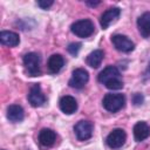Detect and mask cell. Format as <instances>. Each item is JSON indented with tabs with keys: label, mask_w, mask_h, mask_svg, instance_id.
Wrapping results in <instances>:
<instances>
[{
	"label": "cell",
	"mask_w": 150,
	"mask_h": 150,
	"mask_svg": "<svg viewBox=\"0 0 150 150\" xmlns=\"http://www.w3.org/2000/svg\"><path fill=\"white\" fill-rule=\"evenodd\" d=\"M52 5H53V1H52V0H46V1L40 0V1H38V6L41 7L42 9H47V8H49Z\"/></svg>",
	"instance_id": "obj_21"
},
{
	"label": "cell",
	"mask_w": 150,
	"mask_h": 150,
	"mask_svg": "<svg viewBox=\"0 0 150 150\" xmlns=\"http://www.w3.org/2000/svg\"><path fill=\"white\" fill-rule=\"evenodd\" d=\"M137 27L143 38L150 36V12H145L138 18Z\"/></svg>",
	"instance_id": "obj_13"
},
{
	"label": "cell",
	"mask_w": 150,
	"mask_h": 150,
	"mask_svg": "<svg viewBox=\"0 0 150 150\" xmlns=\"http://www.w3.org/2000/svg\"><path fill=\"white\" fill-rule=\"evenodd\" d=\"M125 139H127V135H125V131L123 129H114L107 137V144L109 148L111 149H118L121 148L124 143H125Z\"/></svg>",
	"instance_id": "obj_5"
},
{
	"label": "cell",
	"mask_w": 150,
	"mask_h": 150,
	"mask_svg": "<svg viewBox=\"0 0 150 150\" xmlns=\"http://www.w3.org/2000/svg\"><path fill=\"white\" fill-rule=\"evenodd\" d=\"M121 14V9L118 7H111L109 9H107L102 15H101V19H100V23H101V27L103 29H107L112 22H115L118 16Z\"/></svg>",
	"instance_id": "obj_9"
},
{
	"label": "cell",
	"mask_w": 150,
	"mask_h": 150,
	"mask_svg": "<svg viewBox=\"0 0 150 150\" xmlns=\"http://www.w3.org/2000/svg\"><path fill=\"white\" fill-rule=\"evenodd\" d=\"M98 4H100V1H94V2L93 1L91 2L90 1H87V5H89V6H97Z\"/></svg>",
	"instance_id": "obj_22"
},
{
	"label": "cell",
	"mask_w": 150,
	"mask_h": 150,
	"mask_svg": "<svg viewBox=\"0 0 150 150\" xmlns=\"http://www.w3.org/2000/svg\"><path fill=\"white\" fill-rule=\"evenodd\" d=\"M103 56H104V54H103V52L101 49H96V50L91 52L87 56V63H88V66H90L91 68L100 67V64H101V62L103 60Z\"/></svg>",
	"instance_id": "obj_18"
},
{
	"label": "cell",
	"mask_w": 150,
	"mask_h": 150,
	"mask_svg": "<svg viewBox=\"0 0 150 150\" xmlns=\"http://www.w3.org/2000/svg\"><path fill=\"white\" fill-rule=\"evenodd\" d=\"M145 77H146V79H150V63H149L148 69H146V71H145Z\"/></svg>",
	"instance_id": "obj_23"
},
{
	"label": "cell",
	"mask_w": 150,
	"mask_h": 150,
	"mask_svg": "<svg viewBox=\"0 0 150 150\" xmlns=\"http://www.w3.org/2000/svg\"><path fill=\"white\" fill-rule=\"evenodd\" d=\"M25 117V112H23V109L22 107L18 105V104H12L7 108V118L11 121V122H21Z\"/></svg>",
	"instance_id": "obj_16"
},
{
	"label": "cell",
	"mask_w": 150,
	"mask_h": 150,
	"mask_svg": "<svg viewBox=\"0 0 150 150\" xmlns=\"http://www.w3.org/2000/svg\"><path fill=\"white\" fill-rule=\"evenodd\" d=\"M64 64V59L60 54H53L48 60V69L52 73H59Z\"/></svg>",
	"instance_id": "obj_17"
},
{
	"label": "cell",
	"mask_w": 150,
	"mask_h": 150,
	"mask_svg": "<svg viewBox=\"0 0 150 150\" xmlns=\"http://www.w3.org/2000/svg\"><path fill=\"white\" fill-rule=\"evenodd\" d=\"M74 131H75V135L76 137L80 139V141H86V139H89L93 135V124L91 122L89 121H80L75 124L74 127Z\"/></svg>",
	"instance_id": "obj_8"
},
{
	"label": "cell",
	"mask_w": 150,
	"mask_h": 150,
	"mask_svg": "<svg viewBox=\"0 0 150 150\" xmlns=\"http://www.w3.org/2000/svg\"><path fill=\"white\" fill-rule=\"evenodd\" d=\"M94 23L88 20V19H84V20H79L76 22H74L70 27L71 32L77 35L79 38H88L93 33H94Z\"/></svg>",
	"instance_id": "obj_4"
},
{
	"label": "cell",
	"mask_w": 150,
	"mask_h": 150,
	"mask_svg": "<svg viewBox=\"0 0 150 150\" xmlns=\"http://www.w3.org/2000/svg\"><path fill=\"white\" fill-rule=\"evenodd\" d=\"M111 41H112V45L115 46V48L123 53H129V52L134 50V48H135V43L125 35L116 34L111 38Z\"/></svg>",
	"instance_id": "obj_7"
},
{
	"label": "cell",
	"mask_w": 150,
	"mask_h": 150,
	"mask_svg": "<svg viewBox=\"0 0 150 150\" xmlns=\"http://www.w3.org/2000/svg\"><path fill=\"white\" fill-rule=\"evenodd\" d=\"M41 59L36 53H28L23 56V64L30 76H39L41 74L40 68Z\"/></svg>",
	"instance_id": "obj_3"
},
{
	"label": "cell",
	"mask_w": 150,
	"mask_h": 150,
	"mask_svg": "<svg viewBox=\"0 0 150 150\" xmlns=\"http://www.w3.org/2000/svg\"><path fill=\"white\" fill-rule=\"evenodd\" d=\"M0 41L2 45L5 46H8V47H15L19 45L20 42V39H19V35L14 32H11V30H2L0 33Z\"/></svg>",
	"instance_id": "obj_15"
},
{
	"label": "cell",
	"mask_w": 150,
	"mask_h": 150,
	"mask_svg": "<svg viewBox=\"0 0 150 150\" xmlns=\"http://www.w3.org/2000/svg\"><path fill=\"white\" fill-rule=\"evenodd\" d=\"M143 95L142 94H139V93H136L134 96H132V102H134V104L135 105H139V104H142L143 103Z\"/></svg>",
	"instance_id": "obj_20"
},
{
	"label": "cell",
	"mask_w": 150,
	"mask_h": 150,
	"mask_svg": "<svg viewBox=\"0 0 150 150\" xmlns=\"http://www.w3.org/2000/svg\"><path fill=\"white\" fill-rule=\"evenodd\" d=\"M88 80H89L88 71L83 68H77L73 71L71 79L69 80V86L75 88V89H81L86 86Z\"/></svg>",
	"instance_id": "obj_6"
},
{
	"label": "cell",
	"mask_w": 150,
	"mask_h": 150,
	"mask_svg": "<svg viewBox=\"0 0 150 150\" xmlns=\"http://www.w3.org/2000/svg\"><path fill=\"white\" fill-rule=\"evenodd\" d=\"M102 104L105 110H108L110 112H116L124 107L125 97L122 94H107L103 97Z\"/></svg>",
	"instance_id": "obj_2"
},
{
	"label": "cell",
	"mask_w": 150,
	"mask_h": 150,
	"mask_svg": "<svg viewBox=\"0 0 150 150\" xmlns=\"http://www.w3.org/2000/svg\"><path fill=\"white\" fill-rule=\"evenodd\" d=\"M150 136V127L146 122H137L134 125V137L137 142H142Z\"/></svg>",
	"instance_id": "obj_11"
},
{
	"label": "cell",
	"mask_w": 150,
	"mask_h": 150,
	"mask_svg": "<svg viewBox=\"0 0 150 150\" xmlns=\"http://www.w3.org/2000/svg\"><path fill=\"white\" fill-rule=\"evenodd\" d=\"M98 81L103 83L108 89L118 90L123 87V81L118 69L115 66L105 67L98 75Z\"/></svg>",
	"instance_id": "obj_1"
},
{
	"label": "cell",
	"mask_w": 150,
	"mask_h": 150,
	"mask_svg": "<svg viewBox=\"0 0 150 150\" xmlns=\"http://www.w3.org/2000/svg\"><path fill=\"white\" fill-rule=\"evenodd\" d=\"M80 48H81V43H79V42H73V43H70L69 46H68V52L71 54V55H76L77 53H79V50H80Z\"/></svg>",
	"instance_id": "obj_19"
},
{
	"label": "cell",
	"mask_w": 150,
	"mask_h": 150,
	"mask_svg": "<svg viewBox=\"0 0 150 150\" xmlns=\"http://www.w3.org/2000/svg\"><path fill=\"white\" fill-rule=\"evenodd\" d=\"M56 141V134L52 129H42L39 134V142L43 146H52Z\"/></svg>",
	"instance_id": "obj_14"
},
{
	"label": "cell",
	"mask_w": 150,
	"mask_h": 150,
	"mask_svg": "<svg viewBox=\"0 0 150 150\" xmlns=\"http://www.w3.org/2000/svg\"><path fill=\"white\" fill-rule=\"evenodd\" d=\"M28 101L33 107H40L46 102V96L39 84H35L30 88L28 94Z\"/></svg>",
	"instance_id": "obj_10"
},
{
	"label": "cell",
	"mask_w": 150,
	"mask_h": 150,
	"mask_svg": "<svg viewBox=\"0 0 150 150\" xmlns=\"http://www.w3.org/2000/svg\"><path fill=\"white\" fill-rule=\"evenodd\" d=\"M59 104H60V109L64 114H67V115H70V114L75 112L76 109H77V102H76V100L73 96H69V95H66V96L61 97Z\"/></svg>",
	"instance_id": "obj_12"
}]
</instances>
